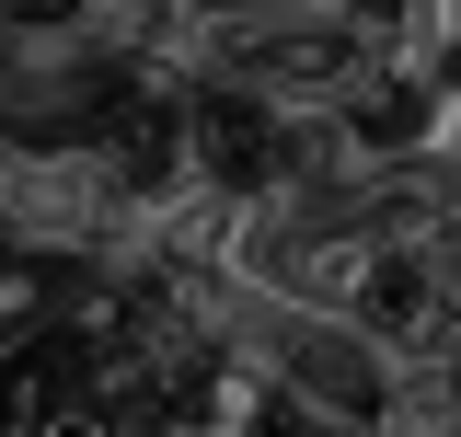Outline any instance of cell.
Returning <instances> with one entry per match:
<instances>
[{
	"mask_svg": "<svg viewBox=\"0 0 461 437\" xmlns=\"http://www.w3.org/2000/svg\"><path fill=\"white\" fill-rule=\"evenodd\" d=\"M0 242L150 276V196L115 173L104 138H0Z\"/></svg>",
	"mask_w": 461,
	"mask_h": 437,
	"instance_id": "cell-1",
	"label": "cell"
}]
</instances>
